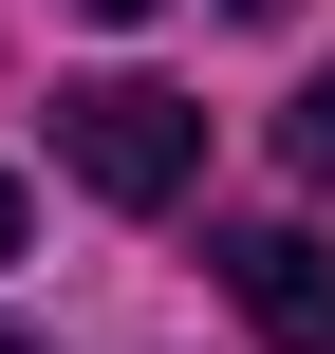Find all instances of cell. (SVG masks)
<instances>
[{
    "label": "cell",
    "mask_w": 335,
    "mask_h": 354,
    "mask_svg": "<svg viewBox=\"0 0 335 354\" xmlns=\"http://www.w3.org/2000/svg\"><path fill=\"white\" fill-rule=\"evenodd\" d=\"M56 168H75L93 205H186V187H205V112H186L168 75H93V93H56Z\"/></svg>",
    "instance_id": "6da1fadb"
},
{
    "label": "cell",
    "mask_w": 335,
    "mask_h": 354,
    "mask_svg": "<svg viewBox=\"0 0 335 354\" xmlns=\"http://www.w3.org/2000/svg\"><path fill=\"white\" fill-rule=\"evenodd\" d=\"M0 261H19V168H0Z\"/></svg>",
    "instance_id": "277c9868"
},
{
    "label": "cell",
    "mask_w": 335,
    "mask_h": 354,
    "mask_svg": "<svg viewBox=\"0 0 335 354\" xmlns=\"http://www.w3.org/2000/svg\"><path fill=\"white\" fill-rule=\"evenodd\" d=\"M280 149H298V168H317V187H335V75H317V93H298V112H280Z\"/></svg>",
    "instance_id": "3957f363"
},
{
    "label": "cell",
    "mask_w": 335,
    "mask_h": 354,
    "mask_svg": "<svg viewBox=\"0 0 335 354\" xmlns=\"http://www.w3.org/2000/svg\"><path fill=\"white\" fill-rule=\"evenodd\" d=\"M224 299H242L280 354H335V243L317 224H242V243H224Z\"/></svg>",
    "instance_id": "7a4b0ae2"
},
{
    "label": "cell",
    "mask_w": 335,
    "mask_h": 354,
    "mask_svg": "<svg viewBox=\"0 0 335 354\" xmlns=\"http://www.w3.org/2000/svg\"><path fill=\"white\" fill-rule=\"evenodd\" d=\"M93 19H149V0H93Z\"/></svg>",
    "instance_id": "5b68a950"
},
{
    "label": "cell",
    "mask_w": 335,
    "mask_h": 354,
    "mask_svg": "<svg viewBox=\"0 0 335 354\" xmlns=\"http://www.w3.org/2000/svg\"><path fill=\"white\" fill-rule=\"evenodd\" d=\"M242 19H280V0H242Z\"/></svg>",
    "instance_id": "8992f818"
},
{
    "label": "cell",
    "mask_w": 335,
    "mask_h": 354,
    "mask_svg": "<svg viewBox=\"0 0 335 354\" xmlns=\"http://www.w3.org/2000/svg\"><path fill=\"white\" fill-rule=\"evenodd\" d=\"M0 354H37V336H0Z\"/></svg>",
    "instance_id": "52a82bcc"
}]
</instances>
